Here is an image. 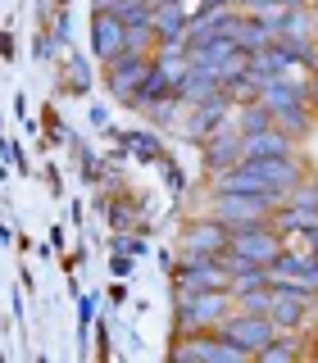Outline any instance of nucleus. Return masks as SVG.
<instances>
[{"instance_id": "nucleus-29", "label": "nucleus", "mask_w": 318, "mask_h": 363, "mask_svg": "<svg viewBox=\"0 0 318 363\" xmlns=\"http://www.w3.org/2000/svg\"><path fill=\"white\" fill-rule=\"evenodd\" d=\"M109 213H114V227H132V213H128V209H123V204H114V209H109Z\"/></svg>"}, {"instance_id": "nucleus-31", "label": "nucleus", "mask_w": 318, "mask_h": 363, "mask_svg": "<svg viewBox=\"0 0 318 363\" xmlns=\"http://www.w3.org/2000/svg\"><path fill=\"white\" fill-rule=\"evenodd\" d=\"M5 159H9V164H14V168H23V150H18L14 141H5Z\"/></svg>"}, {"instance_id": "nucleus-13", "label": "nucleus", "mask_w": 318, "mask_h": 363, "mask_svg": "<svg viewBox=\"0 0 318 363\" xmlns=\"http://www.w3.org/2000/svg\"><path fill=\"white\" fill-rule=\"evenodd\" d=\"M227 223H219V218H204V223H196L187 232V250L191 255H223L227 250Z\"/></svg>"}, {"instance_id": "nucleus-21", "label": "nucleus", "mask_w": 318, "mask_h": 363, "mask_svg": "<svg viewBox=\"0 0 318 363\" xmlns=\"http://www.w3.org/2000/svg\"><path fill=\"white\" fill-rule=\"evenodd\" d=\"M255 286H268V264H236L227 291L236 295V291H255Z\"/></svg>"}, {"instance_id": "nucleus-2", "label": "nucleus", "mask_w": 318, "mask_h": 363, "mask_svg": "<svg viewBox=\"0 0 318 363\" xmlns=\"http://www.w3.org/2000/svg\"><path fill=\"white\" fill-rule=\"evenodd\" d=\"M214 332L223 340H232V345H241L246 354H259V350L278 336V323H273L268 313H241L236 309V313H227L223 323H214Z\"/></svg>"}, {"instance_id": "nucleus-33", "label": "nucleus", "mask_w": 318, "mask_h": 363, "mask_svg": "<svg viewBox=\"0 0 318 363\" xmlns=\"http://www.w3.org/2000/svg\"><path fill=\"white\" fill-rule=\"evenodd\" d=\"M300 5H309V0H278V9H300Z\"/></svg>"}, {"instance_id": "nucleus-14", "label": "nucleus", "mask_w": 318, "mask_h": 363, "mask_svg": "<svg viewBox=\"0 0 318 363\" xmlns=\"http://www.w3.org/2000/svg\"><path fill=\"white\" fill-rule=\"evenodd\" d=\"M219 91H223V82L209 73V68H196V64H191V68H187V77H182V82L173 86V96H177V100H187V105H200V100L219 96Z\"/></svg>"}, {"instance_id": "nucleus-5", "label": "nucleus", "mask_w": 318, "mask_h": 363, "mask_svg": "<svg viewBox=\"0 0 318 363\" xmlns=\"http://www.w3.org/2000/svg\"><path fill=\"white\" fill-rule=\"evenodd\" d=\"M200 145H204V168H209V173H223V168H232V164H241V159H246L236 123H232V128H227V123H223V128H214Z\"/></svg>"}, {"instance_id": "nucleus-20", "label": "nucleus", "mask_w": 318, "mask_h": 363, "mask_svg": "<svg viewBox=\"0 0 318 363\" xmlns=\"http://www.w3.org/2000/svg\"><path fill=\"white\" fill-rule=\"evenodd\" d=\"M159 96H173V82H168V73L150 60V68H146V77H141V86H136L132 100H159Z\"/></svg>"}, {"instance_id": "nucleus-9", "label": "nucleus", "mask_w": 318, "mask_h": 363, "mask_svg": "<svg viewBox=\"0 0 318 363\" xmlns=\"http://www.w3.org/2000/svg\"><path fill=\"white\" fill-rule=\"evenodd\" d=\"M91 50L100 55V60H114V55L123 50V18L109 14V9H100L96 18H91Z\"/></svg>"}, {"instance_id": "nucleus-23", "label": "nucleus", "mask_w": 318, "mask_h": 363, "mask_svg": "<svg viewBox=\"0 0 318 363\" xmlns=\"http://www.w3.org/2000/svg\"><path fill=\"white\" fill-rule=\"evenodd\" d=\"M232 300H236V309H241V313H268V304H273V286H255V291H236Z\"/></svg>"}, {"instance_id": "nucleus-1", "label": "nucleus", "mask_w": 318, "mask_h": 363, "mask_svg": "<svg viewBox=\"0 0 318 363\" xmlns=\"http://www.w3.org/2000/svg\"><path fill=\"white\" fill-rule=\"evenodd\" d=\"M282 250V236L273 232V223H255V227H236L227 236V250H223V264L232 272L236 264H273V255Z\"/></svg>"}, {"instance_id": "nucleus-7", "label": "nucleus", "mask_w": 318, "mask_h": 363, "mask_svg": "<svg viewBox=\"0 0 318 363\" xmlns=\"http://www.w3.org/2000/svg\"><path fill=\"white\" fill-rule=\"evenodd\" d=\"M187 23H191V14L182 9V0L155 5V37H159V45H182V50H187Z\"/></svg>"}, {"instance_id": "nucleus-8", "label": "nucleus", "mask_w": 318, "mask_h": 363, "mask_svg": "<svg viewBox=\"0 0 318 363\" xmlns=\"http://www.w3.org/2000/svg\"><path fill=\"white\" fill-rule=\"evenodd\" d=\"M241 164L255 173L259 182H268V186H278V191H291L295 182H300V164H295L291 155H282V159H241Z\"/></svg>"}, {"instance_id": "nucleus-4", "label": "nucleus", "mask_w": 318, "mask_h": 363, "mask_svg": "<svg viewBox=\"0 0 318 363\" xmlns=\"http://www.w3.org/2000/svg\"><path fill=\"white\" fill-rule=\"evenodd\" d=\"M146 68H150V55L119 50V55L109 60L105 82H109V91H114L119 100H132V96H136V86H141V77H146Z\"/></svg>"}, {"instance_id": "nucleus-30", "label": "nucleus", "mask_w": 318, "mask_h": 363, "mask_svg": "<svg viewBox=\"0 0 318 363\" xmlns=\"http://www.w3.org/2000/svg\"><path fill=\"white\" fill-rule=\"evenodd\" d=\"M55 41H68V14H55Z\"/></svg>"}, {"instance_id": "nucleus-11", "label": "nucleus", "mask_w": 318, "mask_h": 363, "mask_svg": "<svg viewBox=\"0 0 318 363\" xmlns=\"http://www.w3.org/2000/svg\"><path fill=\"white\" fill-rule=\"evenodd\" d=\"M241 150H246V159H282V155H291V136L273 123V128H264V132L241 136Z\"/></svg>"}, {"instance_id": "nucleus-36", "label": "nucleus", "mask_w": 318, "mask_h": 363, "mask_svg": "<svg viewBox=\"0 0 318 363\" xmlns=\"http://www.w3.org/2000/svg\"><path fill=\"white\" fill-rule=\"evenodd\" d=\"M314 23H318V0H314Z\"/></svg>"}, {"instance_id": "nucleus-3", "label": "nucleus", "mask_w": 318, "mask_h": 363, "mask_svg": "<svg viewBox=\"0 0 318 363\" xmlns=\"http://www.w3.org/2000/svg\"><path fill=\"white\" fill-rule=\"evenodd\" d=\"M273 209H278V204H273L268 196H241V191H219V196H214V218L227 223V232L268 223Z\"/></svg>"}, {"instance_id": "nucleus-28", "label": "nucleus", "mask_w": 318, "mask_h": 363, "mask_svg": "<svg viewBox=\"0 0 318 363\" xmlns=\"http://www.w3.org/2000/svg\"><path fill=\"white\" fill-rule=\"evenodd\" d=\"M55 45H60L55 37H37V60H50V55H55Z\"/></svg>"}, {"instance_id": "nucleus-35", "label": "nucleus", "mask_w": 318, "mask_h": 363, "mask_svg": "<svg viewBox=\"0 0 318 363\" xmlns=\"http://www.w3.org/2000/svg\"><path fill=\"white\" fill-rule=\"evenodd\" d=\"M309 73H314V82H318V64H314V68H309Z\"/></svg>"}, {"instance_id": "nucleus-26", "label": "nucleus", "mask_w": 318, "mask_h": 363, "mask_svg": "<svg viewBox=\"0 0 318 363\" xmlns=\"http://www.w3.org/2000/svg\"><path fill=\"white\" fill-rule=\"evenodd\" d=\"M295 236H300V250H309V255H318V218H314V223H305Z\"/></svg>"}, {"instance_id": "nucleus-22", "label": "nucleus", "mask_w": 318, "mask_h": 363, "mask_svg": "<svg viewBox=\"0 0 318 363\" xmlns=\"http://www.w3.org/2000/svg\"><path fill=\"white\" fill-rule=\"evenodd\" d=\"M314 32V14H309V5H300V9H282V37H309Z\"/></svg>"}, {"instance_id": "nucleus-27", "label": "nucleus", "mask_w": 318, "mask_h": 363, "mask_svg": "<svg viewBox=\"0 0 318 363\" xmlns=\"http://www.w3.org/2000/svg\"><path fill=\"white\" fill-rule=\"evenodd\" d=\"M68 73H73V91H87L91 86V73H87L82 60H68Z\"/></svg>"}, {"instance_id": "nucleus-25", "label": "nucleus", "mask_w": 318, "mask_h": 363, "mask_svg": "<svg viewBox=\"0 0 318 363\" xmlns=\"http://www.w3.org/2000/svg\"><path fill=\"white\" fill-rule=\"evenodd\" d=\"M128 145H132L141 159H150V164H159V159H164V155H159V136H150V132H132Z\"/></svg>"}, {"instance_id": "nucleus-10", "label": "nucleus", "mask_w": 318, "mask_h": 363, "mask_svg": "<svg viewBox=\"0 0 318 363\" xmlns=\"http://www.w3.org/2000/svg\"><path fill=\"white\" fill-rule=\"evenodd\" d=\"M314 300L305 295H291V291H273V304H268V318L278 323V332H300L305 327V313H309Z\"/></svg>"}, {"instance_id": "nucleus-6", "label": "nucleus", "mask_w": 318, "mask_h": 363, "mask_svg": "<svg viewBox=\"0 0 318 363\" xmlns=\"http://www.w3.org/2000/svg\"><path fill=\"white\" fill-rule=\"evenodd\" d=\"M227 109H236V105H232V96H227V91H219V96L200 100L196 113L182 123V132H187L191 141H204V136H209L214 128H223V123H227Z\"/></svg>"}, {"instance_id": "nucleus-16", "label": "nucleus", "mask_w": 318, "mask_h": 363, "mask_svg": "<svg viewBox=\"0 0 318 363\" xmlns=\"http://www.w3.org/2000/svg\"><path fill=\"white\" fill-rule=\"evenodd\" d=\"M273 123H278V128L287 132L291 141H300V136H309V128H314V109H309V100H305V105L273 109Z\"/></svg>"}, {"instance_id": "nucleus-34", "label": "nucleus", "mask_w": 318, "mask_h": 363, "mask_svg": "<svg viewBox=\"0 0 318 363\" xmlns=\"http://www.w3.org/2000/svg\"><path fill=\"white\" fill-rule=\"evenodd\" d=\"M309 109H314V113H318V82H314V86H309Z\"/></svg>"}, {"instance_id": "nucleus-15", "label": "nucleus", "mask_w": 318, "mask_h": 363, "mask_svg": "<svg viewBox=\"0 0 318 363\" xmlns=\"http://www.w3.org/2000/svg\"><path fill=\"white\" fill-rule=\"evenodd\" d=\"M309 86L314 82H295V77H278V82H268V86H259V100H264L268 109H287V105H305L309 100Z\"/></svg>"}, {"instance_id": "nucleus-24", "label": "nucleus", "mask_w": 318, "mask_h": 363, "mask_svg": "<svg viewBox=\"0 0 318 363\" xmlns=\"http://www.w3.org/2000/svg\"><path fill=\"white\" fill-rule=\"evenodd\" d=\"M287 204H295V209H305V213H318V182H295V186L287 191Z\"/></svg>"}, {"instance_id": "nucleus-18", "label": "nucleus", "mask_w": 318, "mask_h": 363, "mask_svg": "<svg viewBox=\"0 0 318 363\" xmlns=\"http://www.w3.org/2000/svg\"><path fill=\"white\" fill-rule=\"evenodd\" d=\"M273 128V109L264 105V100H250V105H236V132L250 136V132H264Z\"/></svg>"}, {"instance_id": "nucleus-19", "label": "nucleus", "mask_w": 318, "mask_h": 363, "mask_svg": "<svg viewBox=\"0 0 318 363\" xmlns=\"http://www.w3.org/2000/svg\"><path fill=\"white\" fill-rule=\"evenodd\" d=\"M132 105L141 109L150 123H159V128H173V123H177V105H182V100H177V96H159V100H132Z\"/></svg>"}, {"instance_id": "nucleus-32", "label": "nucleus", "mask_w": 318, "mask_h": 363, "mask_svg": "<svg viewBox=\"0 0 318 363\" xmlns=\"http://www.w3.org/2000/svg\"><path fill=\"white\" fill-rule=\"evenodd\" d=\"M227 5H236V0H200V9H227Z\"/></svg>"}, {"instance_id": "nucleus-17", "label": "nucleus", "mask_w": 318, "mask_h": 363, "mask_svg": "<svg viewBox=\"0 0 318 363\" xmlns=\"http://www.w3.org/2000/svg\"><path fill=\"white\" fill-rule=\"evenodd\" d=\"M300 354H305V336L300 332H278L264 350H259L264 363H287V359H300Z\"/></svg>"}, {"instance_id": "nucleus-12", "label": "nucleus", "mask_w": 318, "mask_h": 363, "mask_svg": "<svg viewBox=\"0 0 318 363\" xmlns=\"http://www.w3.org/2000/svg\"><path fill=\"white\" fill-rule=\"evenodd\" d=\"M287 73H291V64H287V55H282L278 45L255 50V55H250V64H246V77L255 86H268V82H278V77H287Z\"/></svg>"}]
</instances>
